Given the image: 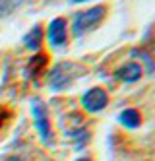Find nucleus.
<instances>
[{
	"mask_svg": "<svg viewBox=\"0 0 155 161\" xmlns=\"http://www.w3.org/2000/svg\"><path fill=\"white\" fill-rule=\"evenodd\" d=\"M78 72H83V68H80L78 64H72V62H62L51 72L49 84H51V87L54 91L66 89L70 84L74 82V78L78 76Z\"/></svg>",
	"mask_w": 155,
	"mask_h": 161,
	"instance_id": "1",
	"label": "nucleus"
},
{
	"mask_svg": "<svg viewBox=\"0 0 155 161\" xmlns=\"http://www.w3.org/2000/svg\"><path fill=\"white\" fill-rule=\"evenodd\" d=\"M103 18H105V6H101V4L86 10V12H80L76 16V19H74V35L76 37L83 35L86 31L93 29Z\"/></svg>",
	"mask_w": 155,
	"mask_h": 161,
	"instance_id": "2",
	"label": "nucleus"
},
{
	"mask_svg": "<svg viewBox=\"0 0 155 161\" xmlns=\"http://www.w3.org/2000/svg\"><path fill=\"white\" fill-rule=\"evenodd\" d=\"M31 114H33L35 126H37L43 142L51 144L53 142V130H51V122H49V113H47V107L43 105V101L39 97L31 99Z\"/></svg>",
	"mask_w": 155,
	"mask_h": 161,
	"instance_id": "3",
	"label": "nucleus"
},
{
	"mask_svg": "<svg viewBox=\"0 0 155 161\" xmlns=\"http://www.w3.org/2000/svg\"><path fill=\"white\" fill-rule=\"evenodd\" d=\"M107 101H109V97H107L105 91L101 87H93L81 97V105L87 111H91V113H97V111H101L107 105Z\"/></svg>",
	"mask_w": 155,
	"mask_h": 161,
	"instance_id": "4",
	"label": "nucleus"
},
{
	"mask_svg": "<svg viewBox=\"0 0 155 161\" xmlns=\"http://www.w3.org/2000/svg\"><path fill=\"white\" fill-rule=\"evenodd\" d=\"M49 41L53 47H64L66 45V21L62 18H56L49 25Z\"/></svg>",
	"mask_w": 155,
	"mask_h": 161,
	"instance_id": "5",
	"label": "nucleus"
},
{
	"mask_svg": "<svg viewBox=\"0 0 155 161\" xmlns=\"http://www.w3.org/2000/svg\"><path fill=\"white\" fill-rule=\"evenodd\" d=\"M114 76L118 80H122V82H136V80L141 78V68L136 62H128V64H124V66L118 68Z\"/></svg>",
	"mask_w": 155,
	"mask_h": 161,
	"instance_id": "6",
	"label": "nucleus"
},
{
	"mask_svg": "<svg viewBox=\"0 0 155 161\" xmlns=\"http://www.w3.org/2000/svg\"><path fill=\"white\" fill-rule=\"evenodd\" d=\"M47 62H49V56H47V54H37V56H33V58L29 60V64H27V72H29L33 78L41 76L43 70H45V66H47Z\"/></svg>",
	"mask_w": 155,
	"mask_h": 161,
	"instance_id": "7",
	"label": "nucleus"
},
{
	"mask_svg": "<svg viewBox=\"0 0 155 161\" xmlns=\"http://www.w3.org/2000/svg\"><path fill=\"white\" fill-rule=\"evenodd\" d=\"M120 122L124 126H128V128H138V126L141 124V117H140V113L136 109H126L120 113Z\"/></svg>",
	"mask_w": 155,
	"mask_h": 161,
	"instance_id": "8",
	"label": "nucleus"
},
{
	"mask_svg": "<svg viewBox=\"0 0 155 161\" xmlns=\"http://www.w3.org/2000/svg\"><path fill=\"white\" fill-rule=\"evenodd\" d=\"M41 39H43V29H41V25H35V27L27 33V35H25L23 43H25V47H27V49L37 51V49L41 47Z\"/></svg>",
	"mask_w": 155,
	"mask_h": 161,
	"instance_id": "9",
	"label": "nucleus"
},
{
	"mask_svg": "<svg viewBox=\"0 0 155 161\" xmlns=\"http://www.w3.org/2000/svg\"><path fill=\"white\" fill-rule=\"evenodd\" d=\"M23 4V0H0V18L10 16L14 10H18Z\"/></svg>",
	"mask_w": 155,
	"mask_h": 161,
	"instance_id": "10",
	"label": "nucleus"
},
{
	"mask_svg": "<svg viewBox=\"0 0 155 161\" xmlns=\"http://www.w3.org/2000/svg\"><path fill=\"white\" fill-rule=\"evenodd\" d=\"M6 161H23V159H21V157H16V155H12V157H8Z\"/></svg>",
	"mask_w": 155,
	"mask_h": 161,
	"instance_id": "11",
	"label": "nucleus"
},
{
	"mask_svg": "<svg viewBox=\"0 0 155 161\" xmlns=\"http://www.w3.org/2000/svg\"><path fill=\"white\" fill-rule=\"evenodd\" d=\"M70 2H87V0H70Z\"/></svg>",
	"mask_w": 155,
	"mask_h": 161,
	"instance_id": "12",
	"label": "nucleus"
},
{
	"mask_svg": "<svg viewBox=\"0 0 155 161\" xmlns=\"http://www.w3.org/2000/svg\"><path fill=\"white\" fill-rule=\"evenodd\" d=\"M78 161H89V159H87V157H81V159H78Z\"/></svg>",
	"mask_w": 155,
	"mask_h": 161,
	"instance_id": "13",
	"label": "nucleus"
},
{
	"mask_svg": "<svg viewBox=\"0 0 155 161\" xmlns=\"http://www.w3.org/2000/svg\"><path fill=\"white\" fill-rule=\"evenodd\" d=\"M0 124H2V120H0Z\"/></svg>",
	"mask_w": 155,
	"mask_h": 161,
	"instance_id": "14",
	"label": "nucleus"
}]
</instances>
